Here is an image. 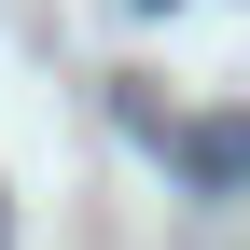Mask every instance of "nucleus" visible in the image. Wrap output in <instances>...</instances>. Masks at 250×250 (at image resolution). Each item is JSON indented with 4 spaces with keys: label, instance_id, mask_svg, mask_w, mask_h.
Returning <instances> with one entry per match:
<instances>
[{
    "label": "nucleus",
    "instance_id": "1",
    "mask_svg": "<svg viewBox=\"0 0 250 250\" xmlns=\"http://www.w3.org/2000/svg\"><path fill=\"white\" fill-rule=\"evenodd\" d=\"M181 153H195V181H250V125H195Z\"/></svg>",
    "mask_w": 250,
    "mask_h": 250
}]
</instances>
